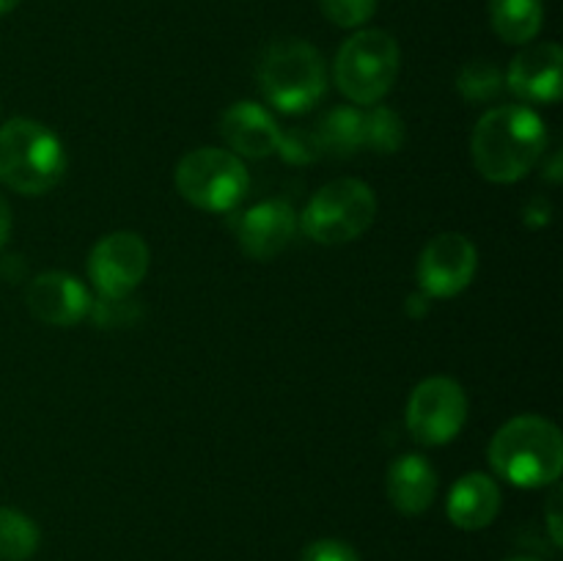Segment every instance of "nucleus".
<instances>
[{
	"instance_id": "nucleus-14",
	"label": "nucleus",
	"mask_w": 563,
	"mask_h": 561,
	"mask_svg": "<svg viewBox=\"0 0 563 561\" xmlns=\"http://www.w3.org/2000/svg\"><path fill=\"white\" fill-rule=\"evenodd\" d=\"M280 132L284 130L273 119V113L264 110L262 105L251 102V99L234 102L220 116V135H223L229 152H234L236 157H269V154L278 152Z\"/></svg>"
},
{
	"instance_id": "nucleus-26",
	"label": "nucleus",
	"mask_w": 563,
	"mask_h": 561,
	"mask_svg": "<svg viewBox=\"0 0 563 561\" xmlns=\"http://www.w3.org/2000/svg\"><path fill=\"white\" fill-rule=\"evenodd\" d=\"M561 487L559 484H553V495H550L548 501V528H550V537H553L555 544L563 542V528H561Z\"/></svg>"
},
{
	"instance_id": "nucleus-20",
	"label": "nucleus",
	"mask_w": 563,
	"mask_h": 561,
	"mask_svg": "<svg viewBox=\"0 0 563 561\" xmlns=\"http://www.w3.org/2000/svg\"><path fill=\"white\" fill-rule=\"evenodd\" d=\"M405 121L385 105H368L363 110V146L377 154H394L405 146Z\"/></svg>"
},
{
	"instance_id": "nucleus-27",
	"label": "nucleus",
	"mask_w": 563,
	"mask_h": 561,
	"mask_svg": "<svg viewBox=\"0 0 563 561\" xmlns=\"http://www.w3.org/2000/svg\"><path fill=\"white\" fill-rule=\"evenodd\" d=\"M11 226H14V218H11V204H9V198L0 193V248L9 242Z\"/></svg>"
},
{
	"instance_id": "nucleus-16",
	"label": "nucleus",
	"mask_w": 563,
	"mask_h": 561,
	"mask_svg": "<svg viewBox=\"0 0 563 561\" xmlns=\"http://www.w3.org/2000/svg\"><path fill=\"white\" fill-rule=\"evenodd\" d=\"M498 482L487 473H465L460 482L451 487L445 501V515L462 531H482L498 517L500 512Z\"/></svg>"
},
{
	"instance_id": "nucleus-19",
	"label": "nucleus",
	"mask_w": 563,
	"mask_h": 561,
	"mask_svg": "<svg viewBox=\"0 0 563 561\" xmlns=\"http://www.w3.org/2000/svg\"><path fill=\"white\" fill-rule=\"evenodd\" d=\"M42 544V531L36 522L20 509L0 506V559L27 561Z\"/></svg>"
},
{
	"instance_id": "nucleus-1",
	"label": "nucleus",
	"mask_w": 563,
	"mask_h": 561,
	"mask_svg": "<svg viewBox=\"0 0 563 561\" xmlns=\"http://www.w3.org/2000/svg\"><path fill=\"white\" fill-rule=\"evenodd\" d=\"M548 124L526 105L493 108L478 119L471 138V157L478 174L495 185L526 179L544 157Z\"/></svg>"
},
{
	"instance_id": "nucleus-4",
	"label": "nucleus",
	"mask_w": 563,
	"mask_h": 561,
	"mask_svg": "<svg viewBox=\"0 0 563 561\" xmlns=\"http://www.w3.org/2000/svg\"><path fill=\"white\" fill-rule=\"evenodd\" d=\"M264 99L286 116L308 113L328 91L324 58L306 38H278L258 61Z\"/></svg>"
},
{
	"instance_id": "nucleus-3",
	"label": "nucleus",
	"mask_w": 563,
	"mask_h": 561,
	"mask_svg": "<svg viewBox=\"0 0 563 561\" xmlns=\"http://www.w3.org/2000/svg\"><path fill=\"white\" fill-rule=\"evenodd\" d=\"M66 148L49 127L11 119L0 127V182L20 196H44L66 174Z\"/></svg>"
},
{
	"instance_id": "nucleus-5",
	"label": "nucleus",
	"mask_w": 563,
	"mask_h": 561,
	"mask_svg": "<svg viewBox=\"0 0 563 561\" xmlns=\"http://www.w3.org/2000/svg\"><path fill=\"white\" fill-rule=\"evenodd\" d=\"M401 53L396 38L379 28H366L339 47L333 77L339 91L357 108L379 105L399 77Z\"/></svg>"
},
{
	"instance_id": "nucleus-8",
	"label": "nucleus",
	"mask_w": 563,
	"mask_h": 561,
	"mask_svg": "<svg viewBox=\"0 0 563 561\" xmlns=\"http://www.w3.org/2000/svg\"><path fill=\"white\" fill-rule=\"evenodd\" d=\"M467 421V394L454 377H427L407 399V429L421 446H445Z\"/></svg>"
},
{
	"instance_id": "nucleus-9",
	"label": "nucleus",
	"mask_w": 563,
	"mask_h": 561,
	"mask_svg": "<svg viewBox=\"0 0 563 561\" xmlns=\"http://www.w3.org/2000/svg\"><path fill=\"white\" fill-rule=\"evenodd\" d=\"M476 270L478 251L471 237L460 231H443L423 245L416 278L421 295H427L429 300H445L462 295L476 278Z\"/></svg>"
},
{
	"instance_id": "nucleus-2",
	"label": "nucleus",
	"mask_w": 563,
	"mask_h": 561,
	"mask_svg": "<svg viewBox=\"0 0 563 561\" xmlns=\"http://www.w3.org/2000/svg\"><path fill=\"white\" fill-rule=\"evenodd\" d=\"M487 457L493 471L515 487H550L563 471L561 429L542 416H517L493 435Z\"/></svg>"
},
{
	"instance_id": "nucleus-23",
	"label": "nucleus",
	"mask_w": 563,
	"mask_h": 561,
	"mask_svg": "<svg viewBox=\"0 0 563 561\" xmlns=\"http://www.w3.org/2000/svg\"><path fill=\"white\" fill-rule=\"evenodd\" d=\"M88 317H93V322L99 328H119V324H130L137 317V306L130 297H102L91 302V311Z\"/></svg>"
},
{
	"instance_id": "nucleus-25",
	"label": "nucleus",
	"mask_w": 563,
	"mask_h": 561,
	"mask_svg": "<svg viewBox=\"0 0 563 561\" xmlns=\"http://www.w3.org/2000/svg\"><path fill=\"white\" fill-rule=\"evenodd\" d=\"M300 561H361L357 550L341 539H317L302 550Z\"/></svg>"
},
{
	"instance_id": "nucleus-21",
	"label": "nucleus",
	"mask_w": 563,
	"mask_h": 561,
	"mask_svg": "<svg viewBox=\"0 0 563 561\" xmlns=\"http://www.w3.org/2000/svg\"><path fill=\"white\" fill-rule=\"evenodd\" d=\"M504 72L487 58L467 61L456 75V91L467 99V102H493L500 91H504Z\"/></svg>"
},
{
	"instance_id": "nucleus-12",
	"label": "nucleus",
	"mask_w": 563,
	"mask_h": 561,
	"mask_svg": "<svg viewBox=\"0 0 563 561\" xmlns=\"http://www.w3.org/2000/svg\"><path fill=\"white\" fill-rule=\"evenodd\" d=\"M506 88L526 102L555 105L563 94V50L555 42L526 44L504 75Z\"/></svg>"
},
{
	"instance_id": "nucleus-17",
	"label": "nucleus",
	"mask_w": 563,
	"mask_h": 561,
	"mask_svg": "<svg viewBox=\"0 0 563 561\" xmlns=\"http://www.w3.org/2000/svg\"><path fill=\"white\" fill-rule=\"evenodd\" d=\"M493 31L506 44H531L544 25L542 0H489Z\"/></svg>"
},
{
	"instance_id": "nucleus-28",
	"label": "nucleus",
	"mask_w": 563,
	"mask_h": 561,
	"mask_svg": "<svg viewBox=\"0 0 563 561\" xmlns=\"http://www.w3.org/2000/svg\"><path fill=\"white\" fill-rule=\"evenodd\" d=\"M16 6H20V0H0V16L9 14V11H14Z\"/></svg>"
},
{
	"instance_id": "nucleus-11",
	"label": "nucleus",
	"mask_w": 563,
	"mask_h": 561,
	"mask_svg": "<svg viewBox=\"0 0 563 561\" xmlns=\"http://www.w3.org/2000/svg\"><path fill=\"white\" fill-rule=\"evenodd\" d=\"M297 226H300L297 209L286 198H267L236 218V240L245 256L269 262L291 245Z\"/></svg>"
},
{
	"instance_id": "nucleus-6",
	"label": "nucleus",
	"mask_w": 563,
	"mask_h": 561,
	"mask_svg": "<svg viewBox=\"0 0 563 561\" xmlns=\"http://www.w3.org/2000/svg\"><path fill=\"white\" fill-rule=\"evenodd\" d=\"M377 196L363 179L341 176L313 193L300 215L302 234L319 245H346L372 229Z\"/></svg>"
},
{
	"instance_id": "nucleus-18",
	"label": "nucleus",
	"mask_w": 563,
	"mask_h": 561,
	"mask_svg": "<svg viewBox=\"0 0 563 561\" xmlns=\"http://www.w3.org/2000/svg\"><path fill=\"white\" fill-rule=\"evenodd\" d=\"M322 154L350 157L363 148V110L357 105H339L313 130Z\"/></svg>"
},
{
	"instance_id": "nucleus-7",
	"label": "nucleus",
	"mask_w": 563,
	"mask_h": 561,
	"mask_svg": "<svg viewBox=\"0 0 563 561\" xmlns=\"http://www.w3.org/2000/svg\"><path fill=\"white\" fill-rule=\"evenodd\" d=\"M176 190L203 212H234L251 190V174L242 157L229 148L201 146L176 165Z\"/></svg>"
},
{
	"instance_id": "nucleus-15",
	"label": "nucleus",
	"mask_w": 563,
	"mask_h": 561,
	"mask_svg": "<svg viewBox=\"0 0 563 561\" xmlns=\"http://www.w3.org/2000/svg\"><path fill=\"white\" fill-rule=\"evenodd\" d=\"M390 504L407 517H418L434 504L438 495V471L423 454H401L390 462L385 479Z\"/></svg>"
},
{
	"instance_id": "nucleus-24",
	"label": "nucleus",
	"mask_w": 563,
	"mask_h": 561,
	"mask_svg": "<svg viewBox=\"0 0 563 561\" xmlns=\"http://www.w3.org/2000/svg\"><path fill=\"white\" fill-rule=\"evenodd\" d=\"M278 154H284V157L295 165H308L313 163V160L322 157V146H319L317 135L308 130L280 132Z\"/></svg>"
},
{
	"instance_id": "nucleus-10",
	"label": "nucleus",
	"mask_w": 563,
	"mask_h": 561,
	"mask_svg": "<svg viewBox=\"0 0 563 561\" xmlns=\"http://www.w3.org/2000/svg\"><path fill=\"white\" fill-rule=\"evenodd\" d=\"M152 251L135 231H113L88 253V278L102 297H130L146 278Z\"/></svg>"
},
{
	"instance_id": "nucleus-13",
	"label": "nucleus",
	"mask_w": 563,
	"mask_h": 561,
	"mask_svg": "<svg viewBox=\"0 0 563 561\" xmlns=\"http://www.w3.org/2000/svg\"><path fill=\"white\" fill-rule=\"evenodd\" d=\"M25 302L33 317L53 328H71L91 311V292L69 273L49 270L27 284Z\"/></svg>"
},
{
	"instance_id": "nucleus-29",
	"label": "nucleus",
	"mask_w": 563,
	"mask_h": 561,
	"mask_svg": "<svg viewBox=\"0 0 563 561\" xmlns=\"http://www.w3.org/2000/svg\"><path fill=\"white\" fill-rule=\"evenodd\" d=\"M506 561H542V559H533V556H515V559H506Z\"/></svg>"
},
{
	"instance_id": "nucleus-22",
	"label": "nucleus",
	"mask_w": 563,
	"mask_h": 561,
	"mask_svg": "<svg viewBox=\"0 0 563 561\" xmlns=\"http://www.w3.org/2000/svg\"><path fill=\"white\" fill-rule=\"evenodd\" d=\"M322 14L339 28H361L377 11V0H317Z\"/></svg>"
}]
</instances>
